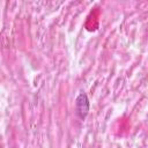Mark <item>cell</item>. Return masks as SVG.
Segmentation results:
<instances>
[{
	"instance_id": "obj_1",
	"label": "cell",
	"mask_w": 148,
	"mask_h": 148,
	"mask_svg": "<svg viewBox=\"0 0 148 148\" xmlns=\"http://www.w3.org/2000/svg\"><path fill=\"white\" fill-rule=\"evenodd\" d=\"M75 109H76V113L81 119H84L88 114L89 111V99L88 96L84 92H81L76 99H75Z\"/></svg>"
}]
</instances>
